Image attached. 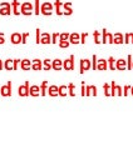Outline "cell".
Listing matches in <instances>:
<instances>
[{"mask_svg":"<svg viewBox=\"0 0 133 150\" xmlns=\"http://www.w3.org/2000/svg\"><path fill=\"white\" fill-rule=\"evenodd\" d=\"M4 69H6V70H14V60H11V59L5 60V63H4Z\"/></svg>","mask_w":133,"mask_h":150,"instance_id":"obj_26","label":"cell"},{"mask_svg":"<svg viewBox=\"0 0 133 150\" xmlns=\"http://www.w3.org/2000/svg\"><path fill=\"white\" fill-rule=\"evenodd\" d=\"M34 13L36 15L40 14V6H39V0H35V4H34Z\"/></svg>","mask_w":133,"mask_h":150,"instance_id":"obj_33","label":"cell"},{"mask_svg":"<svg viewBox=\"0 0 133 150\" xmlns=\"http://www.w3.org/2000/svg\"><path fill=\"white\" fill-rule=\"evenodd\" d=\"M92 60H93V63H92V69H93V70H97V63H98L97 56L93 55V56H92Z\"/></svg>","mask_w":133,"mask_h":150,"instance_id":"obj_36","label":"cell"},{"mask_svg":"<svg viewBox=\"0 0 133 150\" xmlns=\"http://www.w3.org/2000/svg\"><path fill=\"white\" fill-rule=\"evenodd\" d=\"M36 38H35V43L36 44H40V38H41V34H40V29L39 28H36Z\"/></svg>","mask_w":133,"mask_h":150,"instance_id":"obj_34","label":"cell"},{"mask_svg":"<svg viewBox=\"0 0 133 150\" xmlns=\"http://www.w3.org/2000/svg\"><path fill=\"white\" fill-rule=\"evenodd\" d=\"M132 62H133V60H132V55H128L127 56V69L128 70L132 69Z\"/></svg>","mask_w":133,"mask_h":150,"instance_id":"obj_35","label":"cell"},{"mask_svg":"<svg viewBox=\"0 0 133 150\" xmlns=\"http://www.w3.org/2000/svg\"><path fill=\"white\" fill-rule=\"evenodd\" d=\"M63 68L65 70H73L74 69V55H70V58L65 59L63 62Z\"/></svg>","mask_w":133,"mask_h":150,"instance_id":"obj_6","label":"cell"},{"mask_svg":"<svg viewBox=\"0 0 133 150\" xmlns=\"http://www.w3.org/2000/svg\"><path fill=\"white\" fill-rule=\"evenodd\" d=\"M11 14V5L9 3L0 4V15H10Z\"/></svg>","mask_w":133,"mask_h":150,"instance_id":"obj_4","label":"cell"},{"mask_svg":"<svg viewBox=\"0 0 133 150\" xmlns=\"http://www.w3.org/2000/svg\"><path fill=\"white\" fill-rule=\"evenodd\" d=\"M11 6H13V13L15 14V15H19L20 14V10H19V1L18 0H13V3H11Z\"/></svg>","mask_w":133,"mask_h":150,"instance_id":"obj_25","label":"cell"},{"mask_svg":"<svg viewBox=\"0 0 133 150\" xmlns=\"http://www.w3.org/2000/svg\"><path fill=\"white\" fill-rule=\"evenodd\" d=\"M92 68V63L89 62L88 59H82L80 60V74H83L84 71H87V70H89Z\"/></svg>","mask_w":133,"mask_h":150,"instance_id":"obj_8","label":"cell"},{"mask_svg":"<svg viewBox=\"0 0 133 150\" xmlns=\"http://www.w3.org/2000/svg\"><path fill=\"white\" fill-rule=\"evenodd\" d=\"M103 89H104V95H106V96H111V88H109L108 84H104Z\"/></svg>","mask_w":133,"mask_h":150,"instance_id":"obj_32","label":"cell"},{"mask_svg":"<svg viewBox=\"0 0 133 150\" xmlns=\"http://www.w3.org/2000/svg\"><path fill=\"white\" fill-rule=\"evenodd\" d=\"M131 94L133 95V86H131Z\"/></svg>","mask_w":133,"mask_h":150,"instance_id":"obj_48","label":"cell"},{"mask_svg":"<svg viewBox=\"0 0 133 150\" xmlns=\"http://www.w3.org/2000/svg\"><path fill=\"white\" fill-rule=\"evenodd\" d=\"M10 40H11V43L13 44H20L21 43V34L20 33H14V34H11L10 36Z\"/></svg>","mask_w":133,"mask_h":150,"instance_id":"obj_16","label":"cell"},{"mask_svg":"<svg viewBox=\"0 0 133 150\" xmlns=\"http://www.w3.org/2000/svg\"><path fill=\"white\" fill-rule=\"evenodd\" d=\"M59 40H69V34L68 33H63L59 35Z\"/></svg>","mask_w":133,"mask_h":150,"instance_id":"obj_40","label":"cell"},{"mask_svg":"<svg viewBox=\"0 0 133 150\" xmlns=\"http://www.w3.org/2000/svg\"><path fill=\"white\" fill-rule=\"evenodd\" d=\"M93 36H94V43H96V44L102 43V41L99 40V31H94L93 33Z\"/></svg>","mask_w":133,"mask_h":150,"instance_id":"obj_37","label":"cell"},{"mask_svg":"<svg viewBox=\"0 0 133 150\" xmlns=\"http://www.w3.org/2000/svg\"><path fill=\"white\" fill-rule=\"evenodd\" d=\"M53 8L54 5L53 4H50V3H44V4H41V6H40V13L43 14V15H51V11H53Z\"/></svg>","mask_w":133,"mask_h":150,"instance_id":"obj_2","label":"cell"},{"mask_svg":"<svg viewBox=\"0 0 133 150\" xmlns=\"http://www.w3.org/2000/svg\"><path fill=\"white\" fill-rule=\"evenodd\" d=\"M108 69V62L104 59H99L97 63V70H107Z\"/></svg>","mask_w":133,"mask_h":150,"instance_id":"obj_14","label":"cell"},{"mask_svg":"<svg viewBox=\"0 0 133 150\" xmlns=\"http://www.w3.org/2000/svg\"><path fill=\"white\" fill-rule=\"evenodd\" d=\"M18 94L19 96H29V81H25L24 85H20L18 88Z\"/></svg>","mask_w":133,"mask_h":150,"instance_id":"obj_3","label":"cell"},{"mask_svg":"<svg viewBox=\"0 0 133 150\" xmlns=\"http://www.w3.org/2000/svg\"><path fill=\"white\" fill-rule=\"evenodd\" d=\"M85 95L87 96H97V88L94 85H88L85 88Z\"/></svg>","mask_w":133,"mask_h":150,"instance_id":"obj_12","label":"cell"},{"mask_svg":"<svg viewBox=\"0 0 133 150\" xmlns=\"http://www.w3.org/2000/svg\"><path fill=\"white\" fill-rule=\"evenodd\" d=\"M28 36H29V33H24V34H21V44H26Z\"/></svg>","mask_w":133,"mask_h":150,"instance_id":"obj_41","label":"cell"},{"mask_svg":"<svg viewBox=\"0 0 133 150\" xmlns=\"http://www.w3.org/2000/svg\"><path fill=\"white\" fill-rule=\"evenodd\" d=\"M43 69H44L45 71H49L50 69H53V67H51V62L49 59H45L44 62H43Z\"/></svg>","mask_w":133,"mask_h":150,"instance_id":"obj_27","label":"cell"},{"mask_svg":"<svg viewBox=\"0 0 133 150\" xmlns=\"http://www.w3.org/2000/svg\"><path fill=\"white\" fill-rule=\"evenodd\" d=\"M87 36H88L87 33H83V34L80 35V44H84L85 43V39H87Z\"/></svg>","mask_w":133,"mask_h":150,"instance_id":"obj_42","label":"cell"},{"mask_svg":"<svg viewBox=\"0 0 133 150\" xmlns=\"http://www.w3.org/2000/svg\"><path fill=\"white\" fill-rule=\"evenodd\" d=\"M20 68L23 70H29L31 69V62L29 59H23L21 62H20Z\"/></svg>","mask_w":133,"mask_h":150,"instance_id":"obj_20","label":"cell"},{"mask_svg":"<svg viewBox=\"0 0 133 150\" xmlns=\"http://www.w3.org/2000/svg\"><path fill=\"white\" fill-rule=\"evenodd\" d=\"M31 69L35 70V71H40V70L43 69V62L39 59H34L31 62Z\"/></svg>","mask_w":133,"mask_h":150,"instance_id":"obj_11","label":"cell"},{"mask_svg":"<svg viewBox=\"0 0 133 150\" xmlns=\"http://www.w3.org/2000/svg\"><path fill=\"white\" fill-rule=\"evenodd\" d=\"M132 69H133V62H132Z\"/></svg>","mask_w":133,"mask_h":150,"instance_id":"obj_49","label":"cell"},{"mask_svg":"<svg viewBox=\"0 0 133 150\" xmlns=\"http://www.w3.org/2000/svg\"><path fill=\"white\" fill-rule=\"evenodd\" d=\"M20 62H21V60H19V59H15V60H14V70H18Z\"/></svg>","mask_w":133,"mask_h":150,"instance_id":"obj_44","label":"cell"},{"mask_svg":"<svg viewBox=\"0 0 133 150\" xmlns=\"http://www.w3.org/2000/svg\"><path fill=\"white\" fill-rule=\"evenodd\" d=\"M68 90H69V95H70V96H75V91H74V84H69Z\"/></svg>","mask_w":133,"mask_h":150,"instance_id":"obj_38","label":"cell"},{"mask_svg":"<svg viewBox=\"0 0 133 150\" xmlns=\"http://www.w3.org/2000/svg\"><path fill=\"white\" fill-rule=\"evenodd\" d=\"M124 43L133 44V33H128V34H126V36H124Z\"/></svg>","mask_w":133,"mask_h":150,"instance_id":"obj_28","label":"cell"},{"mask_svg":"<svg viewBox=\"0 0 133 150\" xmlns=\"http://www.w3.org/2000/svg\"><path fill=\"white\" fill-rule=\"evenodd\" d=\"M58 38H59V34H58V33H54V34L51 35V44L58 43Z\"/></svg>","mask_w":133,"mask_h":150,"instance_id":"obj_39","label":"cell"},{"mask_svg":"<svg viewBox=\"0 0 133 150\" xmlns=\"http://www.w3.org/2000/svg\"><path fill=\"white\" fill-rule=\"evenodd\" d=\"M113 43L114 44H123L124 43V36L121 33H117V34L113 35Z\"/></svg>","mask_w":133,"mask_h":150,"instance_id":"obj_18","label":"cell"},{"mask_svg":"<svg viewBox=\"0 0 133 150\" xmlns=\"http://www.w3.org/2000/svg\"><path fill=\"white\" fill-rule=\"evenodd\" d=\"M48 94H49V96H58L59 95V88L56 86V85H50L49 89H48Z\"/></svg>","mask_w":133,"mask_h":150,"instance_id":"obj_17","label":"cell"},{"mask_svg":"<svg viewBox=\"0 0 133 150\" xmlns=\"http://www.w3.org/2000/svg\"><path fill=\"white\" fill-rule=\"evenodd\" d=\"M48 94V81H43L40 85V95L45 96Z\"/></svg>","mask_w":133,"mask_h":150,"instance_id":"obj_24","label":"cell"},{"mask_svg":"<svg viewBox=\"0 0 133 150\" xmlns=\"http://www.w3.org/2000/svg\"><path fill=\"white\" fill-rule=\"evenodd\" d=\"M51 67L55 71H60L61 68H63V62H61L60 59H54L53 62H51Z\"/></svg>","mask_w":133,"mask_h":150,"instance_id":"obj_13","label":"cell"},{"mask_svg":"<svg viewBox=\"0 0 133 150\" xmlns=\"http://www.w3.org/2000/svg\"><path fill=\"white\" fill-rule=\"evenodd\" d=\"M63 6V3L60 1V0H55V3H54V8H55V13H56V15H63V11L60 10V8Z\"/></svg>","mask_w":133,"mask_h":150,"instance_id":"obj_23","label":"cell"},{"mask_svg":"<svg viewBox=\"0 0 133 150\" xmlns=\"http://www.w3.org/2000/svg\"><path fill=\"white\" fill-rule=\"evenodd\" d=\"M69 44H70L69 40H60L59 41V48L65 49V48H68V46H69Z\"/></svg>","mask_w":133,"mask_h":150,"instance_id":"obj_31","label":"cell"},{"mask_svg":"<svg viewBox=\"0 0 133 150\" xmlns=\"http://www.w3.org/2000/svg\"><path fill=\"white\" fill-rule=\"evenodd\" d=\"M111 95L114 96V95H118V96H122L123 95V89L121 86L116 85L114 81H112L111 84Z\"/></svg>","mask_w":133,"mask_h":150,"instance_id":"obj_5","label":"cell"},{"mask_svg":"<svg viewBox=\"0 0 133 150\" xmlns=\"http://www.w3.org/2000/svg\"><path fill=\"white\" fill-rule=\"evenodd\" d=\"M63 6H64L63 15H72V14H73V10H72V4H70V3H66V4H63Z\"/></svg>","mask_w":133,"mask_h":150,"instance_id":"obj_22","label":"cell"},{"mask_svg":"<svg viewBox=\"0 0 133 150\" xmlns=\"http://www.w3.org/2000/svg\"><path fill=\"white\" fill-rule=\"evenodd\" d=\"M5 43V39H4V34L3 33H0V44H4Z\"/></svg>","mask_w":133,"mask_h":150,"instance_id":"obj_45","label":"cell"},{"mask_svg":"<svg viewBox=\"0 0 133 150\" xmlns=\"http://www.w3.org/2000/svg\"><path fill=\"white\" fill-rule=\"evenodd\" d=\"M3 68H4V64H3L1 60H0V70H3Z\"/></svg>","mask_w":133,"mask_h":150,"instance_id":"obj_47","label":"cell"},{"mask_svg":"<svg viewBox=\"0 0 133 150\" xmlns=\"http://www.w3.org/2000/svg\"><path fill=\"white\" fill-rule=\"evenodd\" d=\"M68 88H66L65 85H61L59 86V96H66V94H68Z\"/></svg>","mask_w":133,"mask_h":150,"instance_id":"obj_29","label":"cell"},{"mask_svg":"<svg viewBox=\"0 0 133 150\" xmlns=\"http://www.w3.org/2000/svg\"><path fill=\"white\" fill-rule=\"evenodd\" d=\"M82 95L85 96V86L84 85H82Z\"/></svg>","mask_w":133,"mask_h":150,"instance_id":"obj_46","label":"cell"},{"mask_svg":"<svg viewBox=\"0 0 133 150\" xmlns=\"http://www.w3.org/2000/svg\"><path fill=\"white\" fill-rule=\"evenodd\" d=\"M20 14H23V15H31L33 14V4L26 1L24 4H21L20 5Z\"/></svg>","mask_w":133,"mask_h":150,"instance_id":"obj_1","label":"cell"},{"mask_svg":"<svg viewBox=\"0 0 133 150\" xmlns=\"http://www.w3.org/2000/svg\"><path fill=\"white\" fill-rule=\"evenodd\" d=\"M29 95L34 96V98L39 96L40 95V86L39 85H31V86H29Z\"/></svg>","mask_w":133,"mask_h":150,"instance_id":"obj_10","label":"cell"},{"mask_svg":"<svg viewBox=\"0 0 133 150\" xmlns=\"http://www.w3.org/2000/svg\"><path fill=\"white\" fill-rule=\"evenodd\" d=\"M69 41L72 44H79L80 43V35L78 33H73V34L69 35Z\"/></svg>","mask_w":133,"mask_h":150,"instance_id":"obj_19","label":"cell"},{"mask_svg":"<svg viewBox=\"0 0 133 150\" xmlns=\"http://www.w3.org/2000/svg\"><path fill=\"white\" fill-rule=\"evenodd\" d=\"M0 94L3 96H10L11 95V81H8L6 85H3L0 88Z\"/></svg>","mask_w":133,"mask_h":150,"instance_id":"obj_7","label":"cell"},{"mask_svg":"<svg viewBox=\"0 0 133 150\" xmlns=\"http://www.w3.org/2000/svg\"><path fill=\"white\" fill-rule=\"evenodd\" d=\"M129 90H131V86L129 85H126L124 88H123V95L127 96L128 95V91H129Z\"/></svg>","mask_w":133,"mask_h":150,"instance_id":"obj_43","label":"cell"},{"mask_svg":"<svg viewBox=\"0 0 133 150\" xmlns=\"http://www.w3.org/2000/svg\"><path fill=\"white\" fill-rule=\"evenodd\" d=\"M51 43V35L49 33H43L40 38V44H49Z\"/></svg>","mask_w":133,"mask_h":150,"instance_id":"obj_15","label":"cell"},{"mask_svg":"<svg viewBox=\"0 0 133 150\" xmlns=\"http://www.w3.org/2000/svg\"><path fill=\"white\" fill-rule=\"evenodd\" d=\"M102 43H104V44H113V35L111 34V33H108L106 29H103Z\"/></svg>","mask_w":133,"mask_h":150,"instance_id":"obj_9","label":"cell"},{"mask_svg":"<svg viewBox=\"0 0 133 150\" xmlns=\"http://www.w3.org/2000/svg\"><path fill=\"white\" fill-rule=\"evenodd\" d=\"M116 67H117V70H126L127 69V62L124 59H119L116 62Z\"/></svg>","mask_w":133,"mask_h":150,"instance_id":"obj_21","label":"cell"},{"mask_svg":"<svg viewBox=\"0 0 133 150\" xmlns=\"http://www.w3.org/2000/svg\"><path fill=\"white\" fill-rule=\"evenodd\" d=\"M108 63H109V69H111V70H116V69H117V67H116V60H114V58H113V56H111V58H109Z\"/></svg>","mask_w":133,"mask_h":150,"instance_id":"obj_30","label":"cell"}]
</instances>
